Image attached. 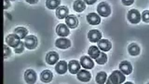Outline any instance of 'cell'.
<instances>
[{"label": "cell", "instance_id": "obj_1", "mask_svg": "<svg viewBox=\"0 0 149 84\" xmlns=\"http://www.w3.org/2000/svg\"><path fill=\"white\" fill-rule=\"evenodd\" d=\"M125 75L121 71L116 70L109 77L106 84H121L125 80Z\"/></svg>", "mask_w": 149, "mask_h": 84}, {"label": "cell", "instance_id": "obj_2", "mask_svg": "<svg viewBox=\"0 0 149 84\" xmlns=\"http://www.w3.org/2000/svg\"><path fill=\"white\" fill-rule=\"evenodd\" d=\"M97 11L98 14L103 17H107L111 13V8L105 2H102L98 4Z\"/></svg>", "mask_w": 149, "mask_h": 84}, {"label": "cell", "instance_id": "obj_3", "mask_svg": "<svg viewBox=\"0 0 149 84\" xmlns=\"http://www.w3.org/2000/svg\"><path fill=\"white\" fill-rule=\"evenodd\" d=\"M127 18L129 21L133 24H136L141 20V15L136 9H131L128 12Z\"/></svg>", "mask_w": 149, "mask_h": 84}, {"label": "cell", "instance_id": "obj_4", "mask_svg": "<svg viewBox=\"0 0 149 84\" xmlns=\"http://www.w3.org/2000/svg\"><path fill=\"white\" fill-rule=\"evenodd\" d=\"M24 44L27 49L29 50L35 49L38 44L37 37L33 35L26 36L25 38Z\"/></svg>", "mask_w": 149, "mask_h": 84}, {"label": "cell", "instance_id": "obj_5", "mask_svg": "<svg viewBox=\"0 0 149 84\" xmlns=\"http://www.w3.org/2000/svg\"><path fill=\"white\" fill-rule=\"evenodd\" d=\"M6 42L9 46L16 48L20 44V38L15 34H9L6 38Z\"/></svg>", "mask_w": 149, "mask_h": 84}, {"label": "cell", "instance_id": "obj_6", "mask_svg": "<svg viewBox=\"0 0 149 84\" xmlns=\"http://www.w3.org/2000/svg\"><path fill=\"white\" fill-rule=\"evenodd\" d=\"M24 79L29 84H34L36 80V73L32 69L27 70L25 72Z\"/></svg>", "mask_w": 149, "mask_h": 84}, {"label": "cell", "instance_id": "obj_7", "mask_svg": "<svg viewBox=\"0 0 149 84\" xmlns=\"http://www.w3.org/2000/svg\"><path fill=\"white\" fill-rule=\"evenodd\" d=\"M88 37L91 42L96 43L98 42L101 38V33L97 29L90 30L88 34Z\"/></svg>", "mask_w": 149, "mask_h": 84}, {"label": "cell", "instance_id": "obj_8", "mask_svg": "<svg viewBox=\"0 0 149 84\" xmlns=\"http://www.w3.org/2000/svg\"><path fill=\"white\" fill-rule=\"evenodd\" d=\"M119 69L123 74L129 75L132 71V67L129 62L127 61H123L119 64Z\"/></svg>", "mask_w": 149, "mask_h": 84}, {"label": "cell", "instance_id": "obj_9", "mask_svg": "<svg viewBox=\"0 0 149 84\" xmlns=\"http://www.w3.org/2000/svg\"><path fill=\"white\" fill-rule=\"evenodd\" d=\"M65 22L68 27L71 29L76 28L78 25V19L74 15H68L65 19Z\"/></svg>", "mask_w": 149, "mask_h": 84}, {"label": "cell", "instance_id": "obj_10", "mask_svg": "<svg viewBox=\"0 0 149 84\" xmlns=\"http://www.w3.org/2000/svg\"><path fill=\"white\" fill-rule=\"evenodd\" d=\"M59 60V55L55 51H50L47 54L46 61L50 65L55 64Z\"/></svg>", "mask_w": 149, "mask_h": 84}, {"label": "cell", "instance_id": "obj_11", "mask_svg": "<svg viewBox=\"0 0 149 84\" xmlns=\"http://www.w3.org/2000/svg\"><path fill=\"white\" fill-rule=\"evenodd\" d=\"M56 32L59 36H67L70 34V30L66 25L60 23L56 28Z\"/></svg>", "mask_w": 149, "mask_h": 84}, {"label": "cell", "instance_id": "obj_12", "mask_svg": "<svg viewBox=\"0 0 149 84\" xmlns=\"http://www.w3.org/2000/svg\"><path fill=\"white\" fill-rule=\"evenodd\" d=\"M81 64L83 68L86 69H91L94 66L92 60L88 56H83L80 59Z\"/></svg>", "mask_w": 149, "mask_h": 84}, {"label": "cell", "instance_id": "obj_13", "mask_svg": "<svg viewBox=\"0 0 149 84\" xmlns=\"http://www.w3.org/2000/svg\"><path fill=\"white\" fill-rule=\"evenodd\" d=\"M55 44L57 48L62 49H67L71 46L70 40L64 38L57 39Z\"/></svg>", "mask_w": 149, "mask_h": 84}, {"label": "cell", "instance_id": "obj_14", "mask_svg": "<svg viewBox=\"0 0 149 84\" xmlns=\"http://www.w3.org/2000/svg\"><path fill=\"white\" fill-rule=\"evenodd\" d=\"M87 20L90 24L96 25L100 23L101 18L96 13H91L87 15Z\"/></svg>", "mask_w": 149, "mask_h": 84}, {"label": "cell", "instance_id": "obj_15", "mask_svg": "<svg viewBox=\"0 0 149 84\" xmlns=\"http://www.w3.org/2000/svg\"><path fill=\"white\" fill-rule=\"evenodd\" d=\"M69 9L66 6H62L58 7L56 9V15L58 18L60 19H63L65 18H66L69 14Z\"/></svg>", "mask_w": 149, "mask_h": 84}, {"label": "cell", "instance_id": "obj_16", "mask_svg": "<svg viewBox=\"0 0 149 84\" xmlns=\"http://www.w3.org/2000/svg\"><path fill=\"white\" fill-rule=\"evenodd\" d=\"M77 78L81 81H89L91 78V74L89 71L85 70H81L78 72L77 74Z\"/></svg>", "mask_w": 149, "mask_h": 84}, {"label": "cell", "instance_id": "obj_17", "mask_svg": "<svg viewBox=\"0 0 149 84\" xmlns=\"http://www.w3.org/2000/svg\"><path fill=\"white\" fill-rule=\"evenodd\" d=\"M53 76V73L50 71L44 70L40 74V79L44 83H49L52 80Z\"/></svg>", "mask_w": 149, "mask_h": 84}, {"label": "cell", "instance_id": "obj_18", "mask_svg": "<svg viewBox=\"0 0 149 84\" xmlns=\"http://www.w3.org/2000/svg\"><path fill=\"white\" fill-rule=\"evenodd\" d=\"M97 46L101 50L108 51L111 48V43L107 39H101L97 43Z\"/></svg>", "mask_w": 149, "mask_h": 84}, {"label": "cell", "instance_id": "obj_19", "mask_svg": "<svg viewBox=\"0 0 149 84\" xmlns=\"http://www.w3.org/2000/svg\"><path fill=\"white\" fill-rule=\"evenodd\" d=\"M55 70L57 74H63L67 71V64L65 61H60L55 66Z\"/></svg>", "mask_w": 149, "mask_h": 84}, {"label": "cell", "instance_id": "obj_20", "mask_svg": "<svg viewBox=\"0 0 149 84\" xmlns=\"http://www.w3.org/2000/svg\"><path fill=\"white\" fill-rule=\"evenodd\" d=\"M70 72L72 74H77L80 69V64L77 60H71L69 62L68 65Z\"/></svg>", "mask_w": 149, "mask_h": 84}, {"label": "cell", "instance_id": "obj_21", "mask_svg": "<svg viewBox=\"0 0 149 84\" xmlns=\"http://www.w3.org/2000/svg\"><path fill=\"white\" fill-rule=\"evenodd\" d=\"M100 51L98 48L95 46H91L90 47L88 50V54L91 58L97 59L99 57L100 54Z\"/></svg>", "mask_w": 149, "mask_h": 84}, {"label": "cell", "instance_id": "obj_22", "mask_svg": "<svg viewBox=\"0 0 149 84\" xmlns=\"http://www.w3.org/2000/svg\"><path fill=\"white\" fill-rule=\"evenodd\" d=\"M86 8L85 3L82 1H76L73 4V8L77 12H81Z\"/></svg>", "mask_w": 149, "mask_h": 84}, {"label": "cell", "instance_id": "obj_23", "mask_svg": "<svg viewBox=\"0 0 149 84\" xmlns=\"http://www.w3.org/2000/svg\"><path fill=\"white\" fill-rule=\"evenodd\" d=\"M140 48L135 43L130 44L128 47V51L132 56H137L140 53Z\"/></svg>", "mask_w": 149, "mask_h": 84}, {"label": "cell", "instance_id": "obj_24", "mask_svg": "<svg viewBox=\"0 0 149 84\" xmlns=\"http://www.w3.org/2000/svg\"><path fill=\"white\" fill-rule=\"evenodd\" d=\"M15 34L17 35L20 39L24 38L28 34V31L24 27H18L14 30Z\"/></svg>", "mask_w": 149, "mask_h": 84}, {"label": "cell", "instance_id": "obj_25", "mask_svg": "<svg viewBox=\"0 0 149 84\" xmlns=\"http://www.w3.org/2000/svg\"><path fill=\"white\" fill-rule=\"evenodd\" d=\"M106 78L107 74L104 71H101L97 74L95 78V80L98 84H104L106 81Z\"/></svg>", "mask_w": 149, "mask_h": 84}, {"label": "cell", "instance_id": "obj_26", "mask_svg": "<svg viewBox=\"0 0 149 84\" xmlns=\"http://www.w3.org/2000/svg\"><path fill=\"white\" fill-rule=\"evenodd\" d=\"M60 3V1L58 0H47L46 5L49 9H54L59 5Z\"/></svg>", "mask_w": 149, "mask_h": 84}, {"label": "cell", "instance_id": "obj_27", "mask_svg": "<svg viewBox=\"0 0 149 84\" xmlns=\"http://www.w3.org/2000/svg\"><path fill=\"white\" fill-rule=\"evenodd\" d=\"M107 61V57L106 54L103 52L100 53L99 57L95 59V61L99 64H104Z\"/></svg>", "mask_w": 149, "mask_h": 84}, {"label": "cell", "instance_id": "obj_28", "mask_svg": "<svg viewBox=\"0 0 149 84\" xmlns=\"http://www.w3.org/2000/svg\"><path fill=\"white\" fill-rule=\"evenodd\" d=\"M24 50V43L22 41H21L20 43L16 48H15L14 50V51L16 53H21L22 52L23 50Z\"/></svg>", "mask_w": 149, "mask_h": 84}, {"label": "cell", "instance_id": "obj_29", "mask_svg": "<svg viewBox=\"0 0 149 84\" xmlns=\"http://www.w3.org/2000/svg\"><path fill=\"white\" fill-rule=\"evenodd\" d=\"M142 19L144 22H149V11L146 10L142 13Z\"/></svg>", "mask_w": 149, "mask_h": 84}, {"label": "cell", "instance_id": "obj_30", "mask_svg": "<svg viewBox=\"0 0 149 84\" xmlns=\"http://www.w3.org/2000/svg\"><path fill=\"white\" fill-rule=\"evenodd\" d=\"M4 58H7L8 56H10L11 54L10 49H9V47L6 46V45H4Z\"/></svg>", "mask_w": 149, "mask_h": 84}, {"label": "cell", "instance_id": "obj_31", "mask_svg": "<svg viewBox=\"0 0 149 84\" xmlns=\"http://www.w3.org/2000/svg\"><path fill=\"white\" fill-rule=\"evenodd\" d=\"M122 2L125 5L129 6V5H132L134 1H124V0H123V1H122Z\"/></svg>", "mask_w": 149, "mask_h": 84}, {"label": "cell", "instance_id": "obj_32", "mask_svg": "<svg viewBox=\"0 0 149 84\" xmlns=\"http://www.w3.org/2000/svg\"><path fill=\"white\" fill-rule=\"evenodd\" d=\"M3 2V8L4 9H7L10 6V4L9 3V1H4Z\"/></svg>", "mask_w": 149, "mask_h": 84}, {"label": "cell", "instance_id": "obj_33", "mask_svg": "<svg viewBox=\"0 0 149 84\" xmlns=\"http://www.w3.org/2000/svg\"><path fill=\"white\" fill-rule=\"evenodd\" d=\"M84 1H85L86 4H88L91 5L95 3L97 1H87V0H85Z\"/></svg>", "mask_w": 149, "mask_h": 84}, {"label": "cell", "instance_id": "obj_34", "mask_svg": "<svg viewBox=\"0 0 149 84\" xmlns=\"http://www.w3.org/2000/svg\"><path fill=\"white\" fill-rule=\"evenodd\" d=\"M26 1L29 2V4H36V3H37V2H38V1H28V0H27Z\"/></svg>", "mask_w": 149, "mask_h": 84}, {"label": "cell", "instance_id": "obj_35", "mask_svg": "<svg viewBox=\"0 0 149 84\" xmlns=\"http://www.w3.org/2000/svg\"><path fill=\"white\" fill-rule=\"evenodd\" d=\"M124 84H133L132 82H126Z\"/></svg>", "mask_w": 149, "mask_h": 84}, {"label": "cell", "instance_id": "obj_36", "mask_svg": "<svg viewBox=\"0 0 149 84\" xmlns=\"http://www.w3.org/2000/svg\"><path fill=\"white\" fill-rule=\"evenodd\" d=\"M149 84V83H148V84Z\"/></svg>", "mask_w": 149, "mask_h": 84}]
</instances>
